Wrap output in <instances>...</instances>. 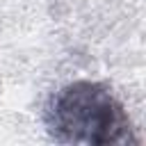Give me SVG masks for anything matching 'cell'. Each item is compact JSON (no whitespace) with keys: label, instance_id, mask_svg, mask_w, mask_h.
<instances>
[{"label":"cell","instance_id":"obj_1","mask_svg":"<svg viewBox=\"0 0 146 146\" xmlns=\"http://www.w3.org/2000/svg\"><path fill=\"white\" fill-rule=\"evenodd\" d=\"M46 128L62 144H125L132 141V125L112 89L94 80H75L62 87L48 110Z\"/></svg>","mask_w":146,"mask_h":146}]
</instances>
